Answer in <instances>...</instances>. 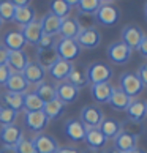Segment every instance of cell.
Instances as JSON below:
<instances>
[{
  "instance_id": "cell-1",
  "label": "cell",
  "mask_w": 147,
  "mask_h": 153,
  "mask_svg": "<svg viewBox=\"0 0 147 153\" xmlns=\"http://www.w3.org/2000/svg\"><path fill=\"white\" fill-rule=\"evenodd\" d=\"M86 74H87V81L90 82V85L95 84H103V82H109V79L112 77L114 71L108 63L103 62H93L86 68Z\"/></svg>"
},
{
  "instance_id": "cell-2",
  "label": "cell",
  "mask_w": 147,
  "mask_h": 153,
  "mask_svg": "<svg viewBox=\"0 0 147 153\" xmlns=\"http://www.w3.org/2000/svg\"><path fill=\"white\" fill-rule=\"evenodd\" d=\"M93 19L100 25H106V27L116 25L119 19H120V10L111 2H103L101 7L97 10V13L93 14Z\"/></svg>"
},
{
  "instance_id": "cell-3",
  "label": "cell",
  "mask_w": 147,
  "mask_h": 153,
  "mask_svg": "<svg viewBox=\"0 0 147 153\" xmlns=\"http://www.w3.org/2000/svg\"><path fill=\"white\" fill-rule=\"evenodd\" d=\"M119 88L133 100V98H136L138 95L143 93L144 85L141 84L139 77L136 76V73L127 71V73H122L120 77H119Z\"/></svg>"
},
{
  "instance_id": "cell-4",
  "label": "cell",
  "mask_w": 147,
  "mask_h": 153,
  "mask_svg": "<svg viewBox=\"0 0 147 153\" xmlns=\"http://www.w3.org/2000/svg\"><path fill=\"white\" fill-rule=\"evenodd\" d=\"M79 120L86 128H100L101 122L104 120V114L101 111V107L97 104H87L81 109V115Z\"/></svg>"
},
{
  "instance_id": "cell-5",
  "label": "cell",
  "mask_w": 147,
  "mask_h": 153,
  "mask_svg": "<svg viewBox=\"0 0 147 153\" xmlns=\"http://www.w3.org/2000/svg\"><path fill=\"white\" fill-rule=\"evenodd\" d=\"M55 52H57L59 59L73 63V60H76L81 54V48L76 43V39H59L55 43Z\"/></svg>"
},
{
  "instance_id": "cell-6",
  "label": "cell",
  "mask_w": 147,
  "mask_h": 153,
  "mask_svg": "<svg viewBox=\"0 0 147 153\" xmlns=\"http://www.w3.org/2000/svg\"><path fill=\"white\" fill-rule=\"evenodd\" d=\"M131 52L133 51L130 49L127 44H123L122 41H114L108 46V59L112 62L114 65H125L127 62L131 59Z\"/></svg>"
},
{
  "instance_id": "cell-7",
  "label": "cell",
  "mask_w": 147,
  "mask_h": 153,
  "mask_svg": "<svg viewBox=\"0 0 147 153\" xmlns=\"http://www.w3.org/2000/svg\"><path fill=\"white\" fill-rule=\"evenodd\" d=\"M122 43L127 44V46L134 51L141 46V43H143V39L146 38V33L143 32V29L138 25H133V24H128L122 29Z\"/></svg>"
},
{
  "instance_id": "cell-8",
  "label": "cell",
  "mask_w": 147,
  "mask_h": 153,
  "mask_svg": "<svg viewBox=\"0 0 147 153\" xmlns=\"http://www.w3.org/2000/svg\"><path fill=\"white\" fill-rule=\"evenodd\" d=\"M22 139H24V131L16 123L0 128V144H2V147H16Z\"/></svg>"
},
{
  "instance_id": "cell-9",
  "label": "cell",
  "mask_w": 147,
  "mask_h": 153,
  "mask_svg": "<svg viewBox=\"0 0 147 153\" xmlns=\"http://www.w3.org/2000/svg\"><path fill=\"white\" fill-rule=\"evenodd\" d=\"M76 43L81 49H97L101 43V33L97 27H90L79 32Z\"/></svg>"
},
{
  "instance_id": "cell-10",
  "label": "cell",
  "mask_w": 147,
  "mask_h": 153,
  "mask_svg": "<svg viewBox=\"0 0 147 153\" xmlns=\"http://www.w3.org/2000/svg\"><path fill=\"white\" fill-rule=\"evenodd\" d=\"M48 117L44 115L43 111H37V112H25L24 114V126L27 129H30L32 133H43V129L48 126Z\"/></svg>"
},
{
  "instance_id": "cell-11",
  "label": "cell",
  "mask_w": 147,
  "mask_h": 153,
  "mask_svg": "<svg viewBox=\"0 0 147 153\" xmlns=\"http://www.w3.org/2000/svg\"><path fill=\"white\" fill-rule=\"evenodd\" d=\"M75 68V65L71 62H66V60H62V59H57L52 65L48 68V74L51 76V79L57 82H63L68 79L71 70Z\"/></svg>"
},
{
  "instance_id": "cell-12",
  "label": "cell",
  "mask_w": 147,
  "mask_h": 153,
  "mask_svg": "<svg viewBox=\"0 0 147 153\" xmlns=\"http://www.w3.org/2000/svg\"><path fill=\"white\" fill-rule=\"evenodd\" d=\"M32 142H33V147H35L37 153H55L60 147L57 140H55L51 134H46V133L37 134L35 137L32 139Z\"/></svg>"
},
{
  "instance_id": "cell-13",
  "label": "cell",
  "mask_w": 147,
  "mask_h": 153,
  "mask_svg": "<svg viewBox=\"0 0 147 153\" xmlns=\"http://www.w3.org/2000/svg\"><path fill=\"white\" fill-rule=\"evenodd\" d=\"M24 79L27 81L29 85H38L40 82L44 81V76H46V70L38 63V62H30L27 63V66L24 68V71L21 73Z\"/></svg>"
},
{
  "instance_id": "cell-14",
  "label": "cell",
  "mask_w": 147,
  "mask_h": 153,
  "mask_svg": "<svg viewBox=\"0 0 147 153\" xmlns=\"http://www.w3.org/2000/svg\"><path fill=\"white\" fill-rule=\"evenodd\" d=\"M63 133L73 142H82L86 136V126L79 118H68L63 123Z\"/></svg>"
},
{
  "instance_id": "cell-15",
  "label": "cell",
  "mask_w": 147,
  "mask_h": 153,
  "mask_svg": "<svg viewBox=\"0 0 147 153\" xmlns=\"http://www.w3.org/2000/svg\"><path fill=\"white\" fill-rule=\"evenodd\" d=\"M55 92H57V100L62 101L65 106L75 103L79 96V88H76L75 85H71L68 81L59 82L55 85Z\"/></svg>"
},
{
  "instance_id": "cell-16",
  "label": "cell",
  "mask_w": 147,
  "mask_h": 153,
  "mask_svg": "<svg viewBox=\"0 0 147 153\" xmlns=\"http://www.w3.org/2000/svg\"><path fill=\"white\" fill-rule=\"evenodd\" d=\"M112 140H114V145L112 147H114L116 150H119L120 153H128V152H131L134 149H138V140L139 139L122 129Z\"/></svg>"
},
{
  "instance_id": "cell-17",
  "label": "cell",
  "mask_w": 147,
  "mask_h": 153,
  "mask_svg": "<svg viewBox=\"0 0 147 153\" xmlns=\"http://www.w3.org/2000/svg\"><path fill=\"white\" fill-rule=\"evenodd\" d=\"M127 112V120L134 122V123H144V120L147 118V106L146 101L141 100H133L131 104L128 106Z\"/></svg>"
},
{
  "instance_id": "cell-18",
  "label": "cell",
  "mask_w": 147,
  "mask_h": 153,
  "mask_svg": "<svg viewBox=\"0 0 147 153\" xmlns=\"http://www.w3.org/2000/svg\"><path fill=\"white\" fill-rule=\"evenodd\" d=\"M116 87L111 85V82H103V84H95V85H90V96L93 98L95 103L98 104H104L108 103L112 92H114Z\"/></svg>"
},
{
  "instance_id": "cell-19",
  "label": "cell",
  "mask_w": 147,
  "mask_h": 153,
  "mask_svg": "<svg viewBox=\"0 0 147 153\" xmlns=\"http://www.w3.org/2000/svg\"><path fill=\"white\" fill-rule=\"evenodd\" d=\"M84 142H87L89 149L92 150H103L106 144H108V139L100 131V128H86Z\"/></svg>"
},
{
  "instance_id": "cell-20",
  "label": "cell",
  "mask_w": 147,
  "mask_h": 153,
  "mask_svg": "<svg viewBox=\"0 0 147 153\" xmlns=\"http://www.w3.org/2000/svg\"><path fill=\"white\" fill-rule=\"evenodd\" d=\"M21 33H22V36H24L27 44L37 46L38 41H40V38H41V35H43L41 22H40V19H35V21H32L30 24H27L25 27H22Z\"/></svg>"
},
{
  "instance_id": "cell-21",
  "label": "cell",
  "mask_w": 147,
  "mask_h": 153,
  "mask_svg": "<svg viewBox=\"0 0 147 153\" xmlns=\"http://www.w3.org/2000/svg\"><path fill=\"white\" fill-rule=\"evenodd\" d=\"M79 32H81V27H79L76 18H65L62 19L60 29H59V36L60 39H76Z\"/></svg>"
},
{
  "instance_id": "cell-22",
  "label": "cell",
  "mask_w": 147,
  "mask_h": 153,
  "mask_svg": "<svg viewBox=\"0 0 147 153\" xmlns=\"http://www.w3.org/2000/svg\"><path fill=\"white\" fill-rule=\"evenodd\" d=\"M27 63H29V57H27L24 51H10L8 52L7 66L13 73H22Z\"/></svg>"
},
{
  "instance_id": "cell-23",
  "label": "cell",
  "mask_w": 147,
  "mask_h": 153,
  "mask_svg": "<svg viewBox=\"0 0 147 153\" xmlns=\"http://www.w3.org/2000/svg\"><path fill=\"white\" fill-rule=\"evenodd\" d=\"M25 44L27 43H25L24 36H22L21 30H10L5 33L2 46H5L8 51H24Z\"/></svg>"
},
{
  "instance_id": "cell-24",
  "label": "cell",
  "mask_w": 147,
  "mask_h": 153,
  "mask_svg": "<svg viewBox=\"0 0 147 153\" xmlns=\"http://www.w3.org/2000/svg\"><path fill=\"white\" fill-rule=\"evenodd\" d=\"M131 98H130L128 95H125L122 92L120 88H114V92H112L111 98L108 101V104L111 106V109L114 111H119V112H125L128 109V106L131 104Z\"/></svg>"
},
{
  "instance_id": "cell-25",
  "label": "cell",
  "mask_w": 147,
  "mask_h": 153,
  "mask_svg": "<svg viewBox=\"0 0 147 153\" xmlns=\"http://www.w3.org/2000/svg\"><path fill=\"white\" fill-rule=\"evenodd\" d=\"M41 22V30L44 35H49V36H55L59 35V29H60V24H62V19L54 16L52 13H46L43 16V19H40Z\"/></svg>"
},
{
  "instance_id": "cell-26",
  "label": "cell",
  "mask_w": 147,
  "mask_h": 153,
  "mask_svg": "<svg viewBox=\"0 0 147 153\" xmlns=\"http://www.w3.org/2000/svg\"><path fill=\"white\" fill-rule=\"evenodd\" d=\"M35 14H37V11L35 8L32 7V5H25V7H21V8H16L14 11V18H13V22H16L18 25H21V29L22 27H25L27 24H30L32 21H35Z\"/></svg>"
},
{
  "instance_id": "cell-27",
  "label": "cell",
  "mask_w": 147,
  "mask_h": 153,
  "mask_svg": "<svg viewBox=\"0 0 147 153\" xmlns=\"http://www.w3.org/2000/svg\"><path fill=\"white\" fill-rule=\"evenodd\" d=\"M5 87H7L8 92H14V93H27L29 92V84H27V81L24 79V76L21 74V73H11L10 79L7 81V84H5Z\"/></svg>"
},
{
  "instance_id": "cell-28",
  "label": "cell",
  "mask_w": 147,
  "mask_h": 153,
  "mask_svg": "<svg viewBox=\"0 0 147 153\" xmlns=\"http://www.w3.org/2000/svg\"><path fill=\"white\" fill-rule=\"evenodd\" d=\"M35 93L43 103H49L57 98V92H55V84L51 81H43L38 85H35Z\"/></svg>"
},
{
  "instance_id": "cell-29",
  "label": "cell",
  "mask_w": 147,
  "mask_h": 153,
  "mask_svg": "<svg viewBox=\"0 0 147 153\" xmlns=\"http://www.w3.org/2000/svg\"><path fill=\"white\" fill-rule=\"evenodd\" d=\"M2 100L7 107H10V109L16 111L19 114L21 111H24V95L22 93H14V92H3L2 95Z\"/></svg>"
},
{
  "instance_id": "cell-30",
  "label": "cell",
  "mask_w": 147,
  "mask_h": 153,
  "mask_svg": "<svg viewBox=\"0 0 147 153\" xmlns=\"http://www.w3.org/2000/svg\"><path fill=\"white\" fill-rule=\"evenodd\" d=\"M100 131L103 133L106 139H114L116 136L122 131V123L116 118H106L100 125Z\"/></svg>"
},
{
  "instance_id": "cell-31",
  "label": "cell",
  "mask_w": 147,
  "mask_h": 153,
  "mask_svg": "<svg viewBox=\"0 0 147 153\" xmlns=\"http://www.w3.org/2000/svg\"><path fill=\"white\" fill-rule=\"evenodd\" d=\"M43 112H44V115L48 117V120H57V118L62 117V114L65 112V104L55 98L52 101H49V103H44Z\"/></svg>"
},
{
  "instance_id": "cell-32",
  "label": "cell",
  "mask_w": 147,
  "mask_h": 153,
  "mask_svg": "<svg viewBox=\"0 0 147 153\" xmlns=\"http://www.w3.org/2000/svg\"><path fill=\"white\" fill-rule=\"evenodd\" d=\"M57 59H59V55L55 52V48L54 49H37V62L44 70H48Z\"/></svg>"
},
{
  "instance_id": "cell-33",
  "label": "cell",
  "mask_w": 147,
  "mask_h": 153,
  "mask_svg": "<svg viewBox=\"0 0 147 153\" xmlns=\"http://www.w3.org/2000/svg\"><path fill=\"white\" fill-rule=\"evenodd\" d=\"M70 11H71V7L68 0H54V2L49 3V13H52L54 16H57L60 19L68 18Z\"/></svg>"
},
{
  "instance_id": "cell-34",
  "label": "cell",
  "mask_w": 147,
  "mask_h": 153,
  "mask_svg": "<svg viewBox=\"0 0 147 153\" xmlns=\"http://www.w3.org/2000/svg\"><path fill=\"white\" fill-rule=\"evenodd\" d=\"M71 85H75L76 88H84L89 84V81H87V74H86V70H82V68H78V66H75L71 70V73H70V76H68V79H66Z\"/></svg>"
},
{
  "instance_id": "cell-35",
  "label": "cell",
  "mask_w": 147,
  "mask_h": 153,
  "mask_svg": "<svg viewBox=\"0 0 147 153\" xmlns=\"http://www.w3.org/2000/svg\"><path fill=\"white\" fill-rule=\"evenodd\" d=\"M44 103L37 96L35 92H27L24 93V111L25 112H37L43 111Z\"/></svg>"
},
{
  "instance_id": "cell-36",
  "label": "cell",
  "mask_w": 147,
  "mask_h": 153,
  "mask_svg": "<svg viewBox=\"0 0 147 153\" xmlns=\"http://www.w3.org/2000/svg\"><path fill=\"white\" fill-rule=\"evenodd\" d=\"M100 0H79V2L76 3V8L79 11V14H90L93 16L95 13H97V10L101 7Z\"/></svg>"
},
{
  "instance_id": "cell-37",
  "label": "cell",
  "mask_w": 147,
  "mask_h": 153,
  "mask_svg": "<svg viewBox=\"0 0 147 153\" xmlns=\"http://www.w3.org/2000/svg\"><path fill=\"white\" fill-rule=\"evenodd\" d=\"M14 5L11 0H0V21L2 22H13L14 18Z\"/></svg>"
},
{
  "instance_id": "cell-38",
  "label": "cell",
  "mask_w": 147,
  "mask_h": 153,
  "mask_svg": "<svg viewBox=\"0 0 147 153\" xmlns=\"http://www.w3.org/2000/svg\"><path fill=\"white\" fill-rule=\"evenodd\" d=\"M18 112L10 109L7 106H0V125L2 126H8V125H14L18 120Z\"/></svg>"
},
{
  "instance_id": "cell-39",
  "label": "cell",
  "mask_w": 147,
  "mask_h": 153,
  "mask_svg": "<svg viewBox=\"0 0 147 153\" xmlns=\"http://www.w3.org/2000/svg\"><path fill=\"white\" fill-rule=\"evenodd\" d=\"M122 129H123V131H127V133H130L131 136H134V137H138V139L144 134L143 123H134V122H130V120L122 123Z\"/></svg>"
},
{
  "instance_id": "cell-40",
  "label": "cell",
  "mask_w": 147,
  "mask_h": 153,
  "mask_svg": "<svg viewBox=\"0 0 147 153\" xmlns=\"http://www.w3.org/2000/svg\"><path fill=\"white\" fill-rule=\"evenodd\" d=\"M55 36H49V35H41L40 41L37 44V49H54L55 48Z\"/></svg>"
},
{
  "instance_id": "cell-41",
  "label": "cell",
  "mask_w": 147,
  "mask_h": 153,
  "mask_svg": "<svg viewBox=\"0 0 147 153\" xmlns=\"http://www.w3.org/2000/svg\"><path fill=\"white\" fill-rule=\"evenodd\" d=\"M16 152L18 153H37L32 139H22L21 142L16 145Z\"/></svg>"
},
{
  "instance_id": "cell-42",
  "label": "cell",
  "mask_w": 147,
  "mask_h": 153,
  "mask_svg": "<svg viewBox=\"0 0 147 153\" xmlns=\"http://www.w3.org/2000/svg\"><path fill=\"white\" fill-rule=\"evenodd\" d=\"M76 21H78L79 27H81V30L90 29V27H95L93 25L95 24V19H93V16H90V14H79L78 18H76Z\"/></svg>"
},
{
  "instance_id": "cell-43",
  "label": "cell",
  "mask_w": 147,
  "mask_h": 153,
  "mask_svg": "<svg viewBox=\"0 0 147 153\" xmlns=\"http://www.w3.org/2000/svg\"><path fill=\"white\" fill-rule=\"evenodd\" d=\"M11 73H13V71H11L7 65L0 66V85H5V84H7V81L11 76Z\"/></svg>"
},
{
  "instance_id": "cell-44",
  "label": "cell",
  "mask_w": 147,
  "mask_h": 153,
  "mask_svg": "<svg viewBox=\"0 0 147 153\" xmlns=\"http://www.w3.org/2000/svg\"><path fill=\"white\" fill-rule=\"evenodd\" d=\"M136 76L139 77L141 84H143L144 87H147V63L141 65V66L138 68V71H136Z\"/></svg>"
},
{
  "instance_id": "cell-45",
  "label": "cell",
  "mask_w": 147,
  "mask_h": 153,
  "mask_svg": "<svg viewBox=\"0 0 147 153\" xmlns=\"http://www.w3.org/2000/svg\"><path fill=\"white\" fill-rule=\"evenodd\" d=\"M55 153H82V150H79L78 147H73V145H63V147H59V150Z\"/></svg>"
},
{
  "instance_id": "cell-46",
  "label": "cell",
  "mask_w": 147,
  "mask_h": 153,
  "mask_svg": "<svg viewBox=\"0 0 147 153\" xmlns=\"http://www.w3.org/2000/svg\"><path fill=\"white\" fill-rule=\"evenodd\" d=\"M8 52H10V51L5 48V46H2V44H0V66H2V65H7Z\"/></svg>"
},
{
  "instance_id": "cell-47",
  "label": "cell",
  "mask_w": 147,
  "mask_h": 153,
  "mask_svg": "<svg viewBox=\"0 0 147 153\" xmlns=\"http://www.w3.org/2000/svg\"><path fill=\"white\" fill-rule=\"evenodd\" d=\"M138 51H139V54L143 55L144 59H147V35H146V38L143 39V43H141V46L138 48Z\"/></svg>"
},
{
  "instance_id": "cell-48",
  "label": "cell",
  "mask_w": 147,
  "mask_h": 153,
  "mask_svg": "<svg viewBox=\"0 0 147 153\" xmlns=\"http://www.w3.org/2000/svg\"><path fill=\"white\" fill-rule=\"evenodd\" d=\"M11 3L14 5V8H21V7H25V5H29L30 2H29V0H11Z\"/></svg>"
},
{
  "instance_id": "cell-49",
  "label": "cell",
  "mask_w": 147,
  "mask_h": 153,
  "mask_svg": "<svg viewBox=\"0 0 147 153\" xmlns=\"http://www.w3.org/2000/svg\"><path fill=\"white\" fill-rule=\"evenodd\" d=\"M0 153H18V152H16V147H2Z\"/></svg>"
},
{
  "instance_id": "cell-50",
  "label": "cell",
  "mask_w": 147,
  "mask_h": 153,
  "mask_svg": "<svg viewBox=\"0 0 147 153\" xmlns=\"http://www.w3.org/2000/svg\"><path fill=\"white\" fill-rule=\"evenodd\" d=\"M82 153H104L103 150H92V149H87L86 152H82Z\"/></svg>"
},
{
  "instance_id": "cell-51",
  "label": "cell",
  "mask_w": 147,
  "mask_h": 153,
  "mask_svg": "<svg viewBox=\"0 0 147 153\" xmlns=\"http://www.w3.org/2000/svg\"><path fill=\"white\" fill-rule=\"evenodd\" d=\"M104 153H120L119 150H116L114 147H111V149H108V150H104Z\"/></svg>"
},
{
  "instance_id": "cell-52",
  "label": "cell",
  "mask_w": 147,
  "mask_h": 153,
  "mask_svg": "<svg viewBox=\"0 0 147 153\" xmlns=\"http://www.w3.org/2000/svg\"><path fill=\"white\" fill-rule=\"evenodd\" d=\"M128 153H147V152H146V150H143V149H134V150L128 152Z\"/></svg>"
},
{
  "instance_id": "cell-53",
  "label": "cell",
  "mask_w": 147,
  "mask_h": 153,
  "mask_svg": "<svg viewBox=\"0 0 147 153\" xmlns=\"http://www.w3.org/2000/svg\"><path fill=\"white\" fill-rule=\"evenodd\" d=\"M144 18H146V22H147V3L144 5Z\"/></svg>"
},
{
  "instance_id": "cell-54",
  "label": "cell",
  "mask_w": 147,
  "mask_h": 153,
  "mask_svg": "<svg viewBox=\"0 0 147 153\" xmlns=\"http://www.w3.org/2000/svg\"><path fill=\"white\" fill-rule=\"evenodd\" d=\"M2 25H3V22H2V21H0V29H2Z\"/></svg>"
},
{
  "instance_id": "cell-55",
  "label": "cell",
  "mask_w": 147,
  "mask_h": 153,
  "mask_svg": "<svg viewBox=\"0 0 147 153\" xmlns=\"http://www.w3.org/2000/svg\"><path fill=\"white\" fill-rule=\"evenodd\" d=\"M146 106H147V101H146Z\"/></svg>"
}]
</instances>
